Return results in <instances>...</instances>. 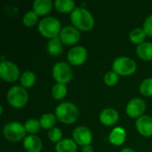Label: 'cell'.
Listing matches in <instances>:
<instances>
[{"instance_id": "6da1fadb", "label": "cell", "mask_w": 152, "mask_h": 152, "mask_svg": "<svg viewBox=\"0 0 152 152\" xmlns=\"http://www.w3.org/2000/svg\"><path fill=\"white\" fill-rule=\"evenodd\" d=\"M70 20L79 31H89L95 23L93 14L84 7H77L70 14Z\"/></svg>"}, {"instance_id": "7a4b0ae2", "label": "cell", "mask_w": 152, "mask_h": 152, "mask_svg": "<svg viewBox=\"0 0 152 152\" xmlns=\"http://www.w3.org/2000/svg\"><path fill=\"white\" fill-rule=\"evenodd\" d=\"M56 118L61 123L70 125L77 122L79 118V110L76 104L70 102H61L55 108Z\"/></svg>"}, {"instance_id": "3957f363", "label": "cell", "mask_w": 152, "mask_h": 152, "mask_svg": "<svg viewBox=\"0 0 152 152\" xmlns=\"http://www.w3.org/2000/svg\"><path fill=\"white\" fill-rule=\"evenodd\" d=\"M61 24L60 20L53 16H46L43 18L37 26L38 32L45 38L52 39L59 37L61 30Z\"/></svg>"}, {"instance_id": "277c9868", "label": "cell", "mask_w": 152, "mask_h": 152, "mask_svg": "<svg viewBox=\"0 0 152 152\" xmlns=\"http://www.w3.org/2000/svg\"><path fill=\"white\" fill-rule=\"evenodd\" d=\"M6 99L12 108L21 109L25 107L28 102V94L21 86H13L8 90Z\"/></svg>"}, {"instance_id": "5b68a950", "label": "cell", "mask_w": 152, "mask_h": 152, "mask_svg": "<svg viewBox=\"0 0 152 152\" xmlns=\"http://www.w3.org/2000/svg\"><path fill=\"white\" fill-rule=\"evenodd\" d=\"M27 132L22 125L17 121H11L4 125L3 128L4 137L11 142H18L27 136Z\"/></svg>"}, {"instance_id": "8992f818", "label": "cell", "mask_w": 152, "mask_h": 152, "mask_svg": "<svg viewBox=\"0 0 152 152\" xmlns=\"http://www.w3.org/2000/svg\"><path fill=\"white\" fill-rule=\"evenodd\" d=\"M136 69L137 65L135 61L127 56H119L116 58L112 63V70L119 76H131Z\"/></svg>"}, {"instance_id": "52a82bcc", "label": "cell", "mask_w": 152, "mask_h": 152, "mask_svg": "<svg viewBox=\"0 0 152 152\" xmlns=\"http://www.w3.org/2000/svg\"><path fill=\"white\" fill-rule=\"evenodd\" d=\"M52 75L56 83L66 85L72 80L73 71L68 63L64 61H59L53 65Z\"/></svg>"}, {"instance_id": "ba28073f", "label": "cell", "mask_w": 152, "mask_h": 152, "mask_svg": "<svg viewBox=\"0 0 152 152\" xmlns=\"http://www.w3.org/2000/svg\"><path fill=\"white\" fill-rule=\"evenodd\" d=\"M0 77L5 82L13 83L20 77V69L12 61H3L0 63Z\"/></svg>"}, {"instance_id": "9c48e42d", "label": "cell", "mask_w": 152, "mask_h": 152, "mask_svg": "<svg viewBox=\"0 0 152 152\" xmlns=\"http://www.w3.org/2000/svg\"><path fill=\"white\" fill-rule=\"evenodd\" d=\"M61 41L65 45H75L80 40V31L73 25L63 27L59 35Z\"/></svg>"}, {"instance_id": "30bf717a", "label": "cell", "mask_w": 152, "mask_h": 152, "mask_svg": "<svg viewBox=\"0 0 152 152\" xmlns=\"http://www.w3.org/2000/svg\"><path fill=\"white\" fill-rule=\"evenodd\" d=\"M87 50L83 45H76L72 47L67 54L69 62L73 66L83 65L87 59Z\"/></svg>"}, {"instance_id": "8fae6325", "label": "cell", "mask_w": 152, "mask_h": 152, "mask_svg": "<svg viewBox=\"0 0 152 152\" xmlns=\"http://www.w3.org/2000/svg\"><path fill=\"white\" fill-rule=\"evenodd\" d=\"M146 110V102L142 98L131 99L126 107V114L132 118H139L143 116Z\"/></svg>"}, {"instance_id": "7c38bea8", "label": "cell", "mask_w": 152, "mask_h": 152, "mask_svg": "<svg viewBox=\"0 0 152 152\" xmlns=\"http://www.w3.org/2000/svg\"><path fill=\"white\" fill-rule=\"evenodd\" d=\"M72 136L75 142L82 147L90 145L93 141V134L91 130L85 126L76 127L72 133Z\"/></svg>"}, {"instance_id": "4fadbf2b", "label": "cell", "mask_w": 152, "mask_h": 152, "mask_svg": "<svg viewBox=\"0 0 152 152\" xmlns=\"http://www.w3.org/2000/svg\"><path fill=\"white\" fill-rule=\"evenodd\" d=\"M135 127L138 133L143 137L152 136V117L143 115L135 121Z\"/></svg>"}, {"instance_id": "5bb4252c", "label": "cell", "mask_w": 152, "mask_h": 152, "mask_svg": "<svg viewBox=\"0 0 152 152\" xmlns=\"http://www.w3.org/2000/svg\"><path fill=\"white\" fill-rule=\"evenodd\" d=\"M99 119L103 126H112L118 123L119 119V114L113 108H106L100 113Z\"/></svg>"}, {"instance_id": "9a60e30c", "label": "cell", "mask_w": 152, "mask_h": 152, "mask_svg": "<svg viewBox=\"0 0 152 152\" xmlns=\"http://www.w3.org/2000/svg\"><path fill=\"white\" fill-rule=\"evenodd\" d=\"M23 148L27 152H41L43 142L36 134H28L23 140Z\"/></svg>"}, {"instance_id": "2e32d148", "label": "cell", "mask_w": 152, "mask_h": 152, "mask_svg": "<svg viewBox=\"0 0 152 152\" xmlns=\"http://www.w3.org/2000/svg\"><path fill=\"white\" fill-rule=\"evenodd\" d=\"M33 11L38 16L47 15L53 7V2L51 0H35L32 4Z\"/></svg>"}, {"instance_id": "e0dca14e", "label": "cell", "mask_w": 152, "mask_h": 152, "mask_svg": "<svg viewBox=\"0 0 152 152\" xmlns=\"http://www.w3.org/2000/svg\"><path fill=\"white\" fill-rule=\"evenodd\" d=\"M126 132L121 126L115 127L109 135V142L114 146L123 145L124 142H126Z\"/></svg>"}, {"instance_id": "ac0fdd59", "label": "cell", "mask_w": 152, "mask_h": 152, "mask_svg": "<svg viewBox=\"0 0 152 152\" xmlns=\"http://www.w3.org/2000/svg\"><path fill=\"white\" fill-rule=\"evenodd\" d=\"M46 50L51 56H59L63 52V44L60 39V37L49 39L46 45Z\"/></svg>"}, {"instance_id": "d6986e66", "label": "cell", "mask_w": 152, "mask_h": 152, "mask_svg": "<svg viewBox=\"0 0 152 152\" xmlns=\"http://www.w3.org/2000/svg\"><path fill=\"white\" fill-rule=\"evenodd\" d=\"M136 53L138 57L143 61H152V43L145 41L136 47Z\"/></svg>"}, {"instance_id": "ffe728a7", "label": "cell", "mask_w": 152, "mask_h": 152, "mask_svg": "<svg viewBox=\"0 0 152 152\" xmlns=\"http://www.w3.org/2000/svg\"><path fill=\"white\" fill-rule=\"evenodd\" d=\"M77 144L73 139L65 138L55 144L56 152H77Z\"/></svg>"}, {"instance_id": "44dd1931", "label": "cell", "mask_w": 152, "mask_h": 152, "mask_svg": "<svg viewBox=\"0 0 152 152\" xmlns=\"http://www.w3.org/2000/svg\"><path fill=\"white\" fill-rule=\"evenodd\" d=\"M53 7L56 11L62 13L72 12L77 8L76 3L73 0H55L53 2Z\"/></svg>"}, {"instance_id": "7402d4cb", "label": "cell", "mask_w": 152, "mask_h": 152, "mask_svg": "<svg viewBox=\"0 0 152 152\" xmlns=\"http://www.w3.org/2000/svg\"><path fill=\"white\" fill-rule=\"evenodd\" d=\"M37 80V76L33 71L30 70H26L24 71L20 77V83L21 86L25 89L27 88H31Z\"/></svg>"}, {"instance_id": "603a6c76", "label": "cell", "mask_w": 152, "mask_h": 152, "mask_svg": "<svg viewBox=\"0 0 152 152\" xmlns=\"http://www.w3.org/2000/svg\"><path fill=\"white\" fill-rule=\"evenodd\" d=\"M146 37H147V35H146L144 29L142 28H135L132 29L131 32L129 33L130 41L133 44H135L137 45L145 42Z\"/></svg>"}, {"instance_id": "cb8c5ba5", "label": "cell", "mask_w": 152, "mask_h": 152, "mask_svg": "<svg viewBox=\"0 0 152 152\" xmlns=\"http://www.w3.org/2000/svg\"><path fill=\"white\" fill-rule=\"evenodd\" d=\"M40 125H41V127L44 128L45 130H50L53 127H55V124H56V121H57V118H56V116L54 114H52V113H45L44 114L40 119Z\"/></svg>"}, {"instance_id": "d4e9b609", "label": "cell", "mask_w": 152, "mask_h": 152, "mask_svg": "<svg viewBox=\"0 0 152 152\" xmlns=\"http://www.w3.org/2000/svg\"><path fill=\"white\" fill-rule=\"evenodd\" d=\"M67 93H68L67 86L66 85H63V84L56 83L52 88V96L54 100H57V101H60L65 98L67 95Z\"/></svg>"}, {"instance_id": "484cf974", "label": "cell", "mask_w": 152, "mask_h": 152, "mask_svg": "<svg viewBox=\"0 0 152 152\" xmlns=\"http://www.w3.org/2000/svg\"><path fill=\"white\" fill-rule=\"evenodd\" d=\"M24 127L26 129V132L28 133L29 134H36L40 130V128H42L40 125V121L36 118L28 119L24 124Z\"/></svg>"}, {"instance_id": "4316f807", "label": "cell", "mask_w": 152, "mask_h": 152, "mask_svg": "<svg viewBox=\"0 0 152 152\" xmlns=\"http://www.w3.org/2000/svg\"><path fill=\"white\" fill-rule=\"evenodd\" d=\"M38 22V15L32 10L25 12L22 17V23L26 27H33Z\"/></svg>"}, {"instance_id": "83f0119b", "label": "cell", "mask_w": 152, "mask_h": 152, "mask_svg": "<svg viewBox=\"0 0 152 152\" xmlns=\"http://www.w3.org/2000/svg\"><path fill=\"white\" fill-rule=\"evenodd\" d=\"M140 93L146 97H151L152 96V77L145 78L142 81L139 86Z\"/></svg>"}, {"instance_id": "f1b7e54d", "label": "cell", "mask_w": 152, "mask_h": 152, "mask_svg": "<svg viewBox=\"0 0 152 152\" xmlns=\"http://www.w3.org/2000/svg\"><path fill=\"white\" fill-rule=\"evenodd\" d=\"M119 80V75L117 74L115 71L111 70L107 72L104 77H103V81L105 83L106 86H114L118 84Z\"/></svg>"}, {"instance_id": "f546056e", "label": "cell", "mask_w": 152, "mask_h": 152, "mask_svg": "<svg viewBox=\"0 0 152 152\" xmlns=\"http://www.w3.org/2000/svg\"><path fill=\"white\" fill-rule=\"evenodd\" d=\"M48 139L52 142H54L55 144L58 143L62 140V131L59 127H53L48 131Z\"/></svg>"}, {"instance_id": "4dcf8cb0", "label": "cell", "mask_w": 152, "mask_h": 152, "mask_svg": "<svg viewBox=\"0 0 152 152\" xmlns=\"http://www.w3.org/2000/svg\"><path fill=\"white\" fill-rule=\"evenodd\" d=\"M146 33V35L150 37H152V14L148 16L146 20H144L143 23V28H142Z\"/></svg>"}, {"instance_id": "1f68e13d", "label": "cell", "mask_w": 152, "mask_h": 152, "mask_svg": "<svg viewBox=\"0 0 152 152\" xmlns=\"http://www.w3.org/2000/svg\"><path fill=\"white\" fill-rule=\"evenodd\" d=\"M82 152H94V147L90 145H86L82 147Z\"/></svg>"}, {"instance_id": "d6a6232c", "label": "cell", "mask_w": 152, "mask_h": 152, "mask_svg": "<svg viewBox=\"0 0 152 152\" xmlns=\"http://www.w3.org/2000/svg\"><path fill=\"white\" fill-rule=\"evenodd\" d=\"M120 152H136L134 150H133L132 148H124Z\"/></svg>"}]
</instances>
